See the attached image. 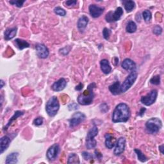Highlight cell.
I'll list each match as a JSON object with an SVG mask.
<instances>
[{
    "label": "cell",
    "instance_id": "obj_1",
    "mask_svg": "<svg viewBox=\"0 0 164 164\" xmlns=\"http://www.w3.org/2000/svg\"><path fill=\"white\" fill-rule=\"evenodd\" d=\"M130 117V110L129 107L126 103H121L115 108L112 115V121L114 123L126 122Z\"/></svg>",
    "mask_w": 164,
    "mask_h": 164
},
{
    "label": "cell",
    "instance_id": "obj_2",
    "mask_svg": "<svg viewBox=\"0 0 164 164\" xmlns=\"http://www.w3.org/2000/svg\"><path fill=\"white\" fill-rule=\"evenodd\" d=\"M96 87V84L93 82L89 85L87 89H86L83 92L80 94L77 100L78 103L81 105H89L92 103L94 94V89Z\"/></svg>",
    "mask_w": 164,
    "mask_h": 164
},
{
    "label": "cell",
    "instance_id": "obj_3",
    "mask_svg": "<svg viewBox=\"0 0 164 164\" xmlns=\"http://www.w3.org/2000/svg\"><path fill=\"white\" fill-rule=\"evenodd\" d=\"M60 109V103L56 96H53L48 100L46 104V111L50 117H54Z\"/></svg>",
    "mask_w": 164,
    "mask_h": 164
},
{
    "label": "cell",
    "instance_id": "obj_4",
    "mask_svg": "<svg viewBox=\"0 0 164 164\" xmlns=\"http://www.w3.org/2000/svg\"><path fill=\"white\" fill-rule=\"evenodd\" d=\"M162 128V122L157 117H153L146 123V129L150 134H157Z\"/></svg>",
    "mask_w": 164,
    "mask_h": 164
},
{
    "label": "cell",
    "instance_id": "obj_5",
    "mask_svg": "<svg viewBox=\"0 0 164 164\" xmlns=\"http://www.w3.org/2000/svg\"><path fill=\"white\" fill-rule=\"evenodd\" d=\"M98 128L96 126H94L88 132L86 135L85 145L87 149H94L97 146V141L95 140V137L98 134Z\"/></svg>",
    "mask_w": 164,
    "mask_h": 164
},
{
    "label": "cell",
    "instance_id": "obj_6",
    "mask_svg": "<svg viewBox=\"0 0 164 164\" xmlns=\"http://www.w3.org/2000/svg\"><path fill=\"white\" fill-rule=\"evenodd\" d=\"M138 76V74L136 71L131 72V73L126 77V78L123 82L122 84L121 85L120 90L121 93H125L128 91L135 82Z\"/></svg>",
    "mask_w": 164,
    "mask_h": 164
},
{
    "label": "cell",
    "instance_id": "obj_7",
    "mask_svg": "<svg viewBox=\"0 0 164 164\" xmlns=\"http://www.w3.org/2000/svg\"><path fill=\"white\" fill-rule=\"evenodd\" d=\"M123 15V10L121 7H117L114 12H109L105 16V19L108 23H113L119 21Z\"/></svg>",
    "mask_w": 164,
    "mask_h": 164
},
{
    "label": "cell",
    "instance_id": "obj_8",
    "mask_svg": "<svg viewBox=\"0 0 164 164\" xmlns=\"http://www.w3.org/2000/svg\"><path fill=\"white\" fill-rule=\"evenodd\" d=\"M157 96H158L157 90L153 89L148 95L145 96H142L140 99V101L144 105L151 106L156 101Z\"/></svg>",
    "mask_w": 164,
    "mask_h": 164
},
{
    "label": "cell",
    "instance_id": "obj_9",
    "mask_svg": "<svg viewBox=\"0 0 164 164\" xmlns=\"http://www.w3.org/2000/svg\"><path fill=\"white\" fill-rule=\"evenodd\" d=\"M86 119L85 115L80 112H75L69 119V126L70 128H74L78 126L82 122H83Z\"/></svg>",
    "mask_w": 164,
    "mask_h": 164
},
{
    "label": "cell",
    "instance_id": "obj_10",
    "mask_svg": "<svg viewBox=\"0 0 164 164\" xmlns=\"http://www.w3.org/2000/svg\"><path fill=\"white\" fill-rule=\"evenodd\" d=\"M60 146L58 144H54L50 146L46 152V157L50 161H54L57 158L60 152Z\"/></svg>",
    "mask_w": 164,
    "mask_h": 164
},
{
    "label": "cell",
    "instance_id": "obj_11",
    "mask_svg": "<svg viewBox=\"0 0 164 164\" xmlns=\"http://www.w3.org/2000/svg\"><path fill=\"white\" fill-rule=\"evenodd\" d=\"M36 53L38 58L42 59H45L50 55V51L48 48L43 44L38 43L35 45Z\"/></svg>",
    "mask_w": 164,
    "mask_h": 164
},
{
    "label": "cell",
    "instance_id": "obj_12",
    "mask_svg": "<svg viewBox=\"0 0 164 164\" xmlns=\"http://www.w3.org/2000/svg\"><path fill=\"white\" fill-rule=\"evenodd\" d=\"M126 146V139L124 137H120L115 144V147L113 151V154L115 156H119L124 151Z\"/></svg>",
    "mask_w": 164,
    "mask_h": 164
},
{
    "label": "cell",
    "instance_id": "obj_13",
    "mask_svg": "<svg viewBox=\"0 0 164 164\" xmlns=\"http://www.w3.org/2000/svg\"><path fill=\"white\" fill-rule=\"evenodd\" d=\"M90 15L94 18H98L100 17L104 12V8L98 6L96 5H91L89 7Z\"/></svg>",
    "mask_w": 164,
    "mask_h": 164
},
{
    "label": "cell",
    "instance_id": "obj_14",
    "mask_svg": "<svg viewBox=\"0 0 164 164\" xmlns=\"http://www.w3.org/2000/svg\"><path fill=\"white\" fill-rule=\"evenodd\" d=\"M121 67H122V69L126 71H130L131 72L135 71L137 68L135 62L130 59H124L121 64Z\"/></svg>",
    "mask_w": 164,
    "mask_h": 164
},
{
    "label": "cell",
    "instance_id": "obj_15",
    "mask_svg": "<svg viewBox=\"0 0 164 164\" xmlns=\"http://www.w3.org/2000/svg\"><path fill=\"white\" fill-rule=\"evenodd\" d=\"M67 85L66 80L62 78L59 79L58 81L55 82L51 86V89L53 91L55 92H60L63 91Z\"/></svg>",
    "mask_w": 164,
    "mask_h": 164
},
{
    "label": "cell",
    "instance_id": "obj_16",
    "mask_svg": "<svg viewBox=\"0 0 164 164\" xmlns=\"http://www.w3.org/2000/svg\"><path fill=\"white\" fill-rule=\"evenodd\" d=\"M11 139L8 136H4L0 139V154H3L9 147Z\"/></svg>",
    "mask_w": 164,
    "mask_h": 164
},
{
    "label": "cell",
    "instance_id": "obj_17",
    "mask_svg": "<svg viewBox=\"0 0 164 164\" xmlns=\"http://www.w3.org/2000/svg\"><path fill=\"white\" fill-rule=\"evenodd\" d=\"M105 138V146L108 149H112L116 144V139L113 137L110 133H106L104 135Z\"/></svg>",
    "mask_w": 164,
    "mask_h": 164
},
{
    "label": "cell",
    "instance_id": "obj_18",
    "mask_svg": "<svg viewBox=\"0 0 164 164\" xmlns=\"http://www.w3.org/2000/svg\"><path fill=\"white\" fill-rule=\"evenodd\" d=\"M88 23H89V18L86 16H82L78 19V23H77V27H78V30L81 32H83L85 30L86 26H87Z\"/></svg>",
    "mask_w": 164,
    "mask_h": 164
},
{
    "label": "cell",
    "instance_id": "obj_19",
    "mask_svg": "<svg viewBox=\"0 0 164 164\" xmlns=\"http://www.w3.org/2000/svg\"><path fill=\"white\" fill-rule=\"evenodd\" d=\"M100 67L101 71L105 74H108L112 71V67L110 66L109 60L107 59H103L101 60Z\"/></svg>",
    "mask_w": 164,
    "mask_h": 164
},
{
    "label": "cell",
    "instance_id": "obj_20",
    "mask_svg": "<svg viewBox=\"0 0 164 164\" xmlns=\"http://www.w3.org/2000/svg\"><path fill=\"white\" fill-rule=\"evenodd\" d=\"M17 27L7 29L4 33L5 39L6 41H9V40L12 39L17 33Z\"/></svg>",
    "mask_w": 164,
    "mask_h": 164
},
{
    "label": "cell",
    "instance_id": "obj_21",
    "mask_svg": "<svg viewBox=\"0 0 164 164\" xmlns=\"http://www.w3.org/2000/svg\"><path fill=\"white\" fill-rule=\"evenodd\" d=\"M121 83L119 81L115 82L112 85L109 86V91L111 92V93L113 95H119L121 94Z\"/></svg>",
    "mask_w": 164,
    "mask_h": 164
},
{
    "label": "cell",
    "instance_id": "obj_22",
    "mask_svg": "<svg viewBox=\"0 0 164 164\" xmlns=\"http://www.w3.org/2000/svg\"><path fill=\"white\" fill-rule=\"evenodd\" d=\"M18 153H12L7 157L5 163L6 164H12V163H17L18 162Z\"/></svg>",
    "mask_w": 164,
    "mask_h": 164
},
{
    "label": "cell",
    "instance_id": "obj_23",
    "mask_svg": "<svg viewBox=\"0 0 164 164\" xmlns=\"http://www.w3.org/2000/svg\"><path fill=\"white\" fill-rule=\"evenodd\" d=\"M14 41L16 46H17L18 49L20 50H23L25 49V48H28L30 46V44H29L27 41L21 39V38H17V39H16Z\"/></svg>",
    "mask_w": 164,
    "mask_h": 164
},
{
    "label": "cell",
    "instance_id": "obj_24",
    "mask_svg": "<svg viewBox=\"0 0 164 164\" xmlns=\"http://www.w3.org/2000/svg\"><path fill=\"white\" fill-rule=\"evenodd\" d=\"M23 114H24V112H22V111H19V110H18V111L15 112V113H14V114L13 116L11 118V119L9 120V121H8V123H7V124L6 126L4 127V129H3L4 131H6V130L8 129V128L10 126H11V124H12L15 120H16L19 117L22 116V115H23Z\"/></svg>",
    "mask_w": 164,
    "mask_h": 164
},
{
    "label": "cell",
    "instance_id": "obj_25",
    "mask_svg": "<svg viewBox=\"0 0 164 164\" xmlns=\"http://www.w3.org/2000/svg\"><path fill=\"white\" fill-rule=\"evenodd\" d=\"M137 24H135L134 21H130L126 27V30L128 33H135L137 31Z\"/></svg>",
    "mask_w": 164,
    "mask_h": 164
},
{
    "label": "cell",
    "instance_id": "obj_26",
    "mask_svg": "<svg viewBox=\"0 0 164 164\" xmlns=\"http://www.w3.org/2000/svg\"><path fill=\"white\" fill-rule=\"evenodd\" d=\"M124 6L127 12H131L135 7V3L131 0H128V1L124 2Z\"/></svg>",
    "mask_w": 164,
    "mask_h": 164
},
{
    "label": "cell",
    "instance_id": "obj_27",
    "mask_svg": "<svg viewBox=\"0 0 164 164\" xmlns=\"http://www.w3.org/2000/svg\"><path fill=\"white\" fill-rule=\"evenodd\" d=\"M80 159L78 156L75 153H71L69 155L67 163H80Z\"/></svg>",
    "mask_w": 164,
    "mask_h": 164
},
{
    "label": "cell",
    "instance_id": "obj_28",
    "mask_svg": "<svg viewBox=\"0 0 164 164\" xmlns=\"http://www.w3.org/2000/svg\"><path fill=\"white\" fill-rule=\"evenodd\" d=\"M134 151L135 152V153L137 154V156L138 158V160L139 161H140L141 162H145L147 161L148 158L147 157L145 156V155L139 149H135Z\"/></svg>",
    "mask_w": 164,
    "mask_h": 164
},
{
    "label": "cell",
    "instance_id": "obj_29",
    "mask_svg": "<svg viewBox=\"0 0 164 164\" xmlns=\"http://www.w3.org/2000/svg\"><path fill=\"white\" fill-rule=\"evenodd\" d=\"M142 17L146 23H148L151 21V19L152 18V14L151 12L149 11V10H145L142 12Z\"/></svg>",
    "mask_w": 164,
    "mask_h": 164
},
{
    "label": "cell",
    "instance_id": "obj_30",
    "mask_svg": "<svg viewBox=\"0 0 164 164\" xmlns=\"http://www.w3.org/2000/svg\"><path fill=\"white\" fill-rule=\"evenodd\" d=\"M54 12L56 15H59L60 16H65L66 15V11L65 10L60 7H56L54 8Z\"/></svg>",
    "mask_w": 164,
    "mask_h": 164
},
{
    "label": "cell",
    "instance_id": "obj_31",
    "mask_svg": "<svg viewBox=\"0 0 164 164\" xmlns=\"http://www.w3.org/2000/svg\"><path fill=\"white\" fill-rule=\"evenodd\" d=\"M150 83L153 85H158L160 84V76L159 75H156L152 77V78L150 80Z\"/></svg>",
    "mask_w": 164,
    "mask_h": 164
},
{
    "label": "cell",
    "instance_id": "obj_32",
    "mask_svg": "<svg viewBox=\"0 0 164 164\" xmlns=\"http://www.w3.org/2000/svg\"><path fill=\"white\" fill-rule=\"evenodd\" d=\"M111 33H112V32L110 29H109L107 28H104L103 30V37H104V39L109 40L110 38Z\"/></svg>",
    "mask_w": 164,
    "mask_h": 164
},
{
    "label": "cell",
    "instance_id": "obj_33",
    "mask_svg": "<svg viewBox=\"0 0 164 164\" xmlns=\"http://www.w3.org/2000/svg\"><path fill=\"white\" fill-rule=\"evenodd\" d=\"M163 29L159 25H156L153 29V33L156 35H160L162 33Z\"/></svg>",
    "mask_w": 164,
    "mask_h": 164
},
{
    "label": "cell",
    "instance_id": "obj_34",
    "mask_svg": "<svg viewBox=\"0 0 164 164\" xmlns=\"http://www.w3.org/2000/svg\"><path fill=\"white\" fill-rule=\"evenodd\" d=\"M100 109L102 113H107L109 110V106L107 103H102L100 106Z\"/></svg>",
    "mask_w": 164,
    "mask_h": 164
},
{
    "label": "cell",
    "instance_id": "obj_35",
    "mask_svg": "<svg viewBox=\"0 0 164 164\" xmlns=\"http://www.w3.org/2000/svg\"><path fill=\"white\" fill-rule=\"evenodd\" d=\"M82 157L85 160H89L93 159L92 155H91V153H87L86 151H83L82 153Z\"/></svg>",
    "mask_w": 164,
    "mask_h": 164
},
{
    "label": "cell",
    "instance_id": "obj_36",
    "mask_svg": "<svg viewBox=\"0 0 164 164\" xmlns=\"http://www.w3.org/2000/svg\"><path fill=\"white\" fill-rule=\"evenodd\" d=\"M25 2V1H21V0H17V1H11L10 2V3L16 6L17 7L19 8H21L23 7L24 3Z\"/></svg>",
    "mask_w": 164,
    "mask_h": 164
},
{
    "label": "cell",
    "instance_id": "obj_37",
    "mask_svg": "<svg viewBox=\"0 0 164 164\" xmlns=\"http://www.w3.org/2000/svg\"><path fill=\"white\" fill-rule=\"evenodd\" d=\"M43 121H44V119L42 117H37L36 119H34L33 121V124L35 125V126H41V125H42L43 124Z\"/></svg>",
    "mask_w": 164,
    "mask_h": 164
},
{
    "label": "cell",
    "instance_id": "obj_38",
    "mask_svg": "<svg viewBox=\"0 0 164 164\" xmlns=\"http://www.w3.org/2000/svg\"><path fill=\"white\" fill-rule=\"evenodd\" d=\"M70 50H71L70 47H63V48H62V49H60L59 50V51H60V54H62L63 55H67L69 53Z\"/></svg>",
    "mask_w": 164,
    "mask_h": 164
},
{
    "label": "cell",
    "instance_id": "obj_39",
    "mask_svg": "<svg viewBox=\"0 0 164 164\" xmlns=\"http://www.w3.org/2000/svg\"><path fill=\"white\" fill-rule=\"evenodd\" d=\"M78 109V105L76 103H72L68 106V109L71 111V110H76Z\"/></svg>",
    "mask_w": 164,
    "mask_h": 164
},
{
    "label": "cell",
    "instance_id": "obj_40",
    "mask_svg": "<svg viewBox=\"0 0 164 164\" xmlns=\"http://www.w3.org/2000/svg\"><path fill=\"white\" fill-rule=\"evenodd\" d=\"M77 3V1H67L65 2V4L67 7H73L76 5Z\"/></svg>",
    "mask_w": 164,
    "mask_h": 164
},
{
    "label": "cell",
    "instance_id": "obj_41",
    "mask_svg": "<svg viewBox=\"0 0 164 164\" xmlns=\"http://www.w3.org/2000/svg\"><path fill=\"white\" fill-rule=\"evenodd\" d=\"M95 155L96 158H98V159H101L103 157L102 154L99 151H97V150L95 151Z\"/></svg>",
    "mask_w": 164,
    "mask_h": 164
},
{
    "label": "cell",
    "instance_id": "obj_42",
    "mask_svg": "<svg viewBox=\"0 0 164 164\" xmlns=\"http://www.w3.org/2000/svg\"><path fill=\"white\" fill-rule=\"evenodd\" d=\"M83 87V85L82 83H80L78 85L76 86V87H75V90L76 91H80L82 90Z\"/></svg>",
    "mask_w": 164,
    "mask_h": 164
},
{
    "label": "cell",
    "instance_id": "obj_43",
    "mask_svg": "<svg viewBox=\"0 0 164 164\" xmlns=\"http://www.w3.org/2000/svg\"><path fill=\"white\" fill-rule=\"evenodd\" d=\"M146 110V108H142V109H140L139 113V115H140V116H142V115L144 114V113H145Z\"/></svg>",
    "mask_w": 164,
    "mask_h": 164
},
{
    "label": "cell",
    "instance_id": "obj_44",
    "mask_svg": "<svg viewBox=\"0 0 164 164\" xmlns=\"http://www.w3.org/2000/svg\"><path fill=\"white\" fill-rule=\"evenodd\" d=\"M112 61H113L112 62L113 63V64L115 65H118V64H119V59H118V58L115 57L114 59H113V60H112Z\"/></svg>",
    "mask_w": 164,
    "mask_h": 164
},
{
    "label": "cell",
    "instance_id": "obj_45",
    "mask_svg": "<svg viewBox=\"0 0 164 164\" xmlns=\"http://www.w3.org/2000/svg\"><path fill=\"white\" fill-rule=\"evenodd\" d=\"M163 144H162V145H161V146H160L159 147H158V148H159V150L160 151V152H161V153L162 154V155H163Z\"/></svg>",
    "mask_w": 164,
    "mask_h": 164
},
{
    "label": "cell",
    "instance_id": "obj_46",
    "mask_svg": "<svg viewBox=\"0 0 164 164\" xmlns=\"http://www.w3.org/2000/svg\"><path fill=\"white\" fill-rule=\"evenodd\" d=\"M0 83H1V89H2L3 87V86L5 85V83H4L3 80H1V81H0Z\"/></svg>",
    "mask_w": 164,
    "mask_h": 164
}]
</instances>
